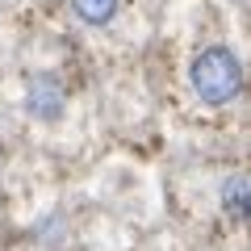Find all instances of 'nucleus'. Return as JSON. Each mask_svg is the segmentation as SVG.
I'll return each instance as SVG.
<instances>
[{"mask_svg":"<svg viewBox=\"0 0 251 251\" xmlns=\"http://www.w3.org/2000/svg\"><path fill=\"white\" fill-rule=\"evenodd\" d=\"M188 84L205 105H226L243 92V63L226 46H205L188 67Z\"/></svg>","mask_w":251,"mask_h":251,"instance_id":"nucleus-1","label":"nucleus"},{"mask_svg":"<svg viewBox=\"0 0 251 251\" xmlns=\"http://www.w3.org/2000/svg\"><path fill=\"white\" fill-rule=\"evenodd\" d=\"M25 113H34L38 122H54L63 113V84L50 72H34L25 84Z\"/></svg>","mask_w":251,"mask_h":251,"instance_id":"nucleus-2","label":"nucleus"},{"mask_svg":"<svg viewBox=\"0 0 251 251\" xmlns=\"http://www.w3.org/2000/svg\"><path fill=\"white\" fill-rule=\"evenodd\" d=\"M222 209L230 218H243V222H251V180L247 176H234L222 184Z\"/></svg>","mask_w":251,"mask_h":251,"instance_id":"nucleus-3","label":"nucleus"},{"mask_svg":"<svg viewBox=\"0 0 251 251\" xmlns=\"http://www.w3.org/2000/svg\"><path fill=\"white\" fill-rule=\"evenodd\" d=\"M72 9L84 25H109L117 17V0H72Z\"/></svg>","mask_w":251,"mask_h":251,"instance_id":"nucleus-4","label":"nucleus"}]
</instances>
